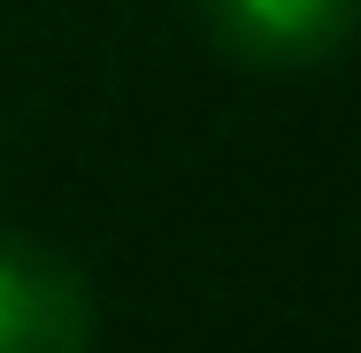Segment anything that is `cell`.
Wrapping results in <instances>:
<instances>
[{"label": "cell", "mask_w": 361, "mask_h": 353, "mask_svg": "<svg viewBox=\"0 0 361 353\" xmlns=\"http://www.w3.org/2000/svg\"><path fill=\"white\" fill-rule=\"evenodd\" d=\"M200 16L246 70H315L361 31V0H200Z\"/></svg>", "instance_id": "2"}, {"label": "cell", "mask_w": 361, "mask_h": 353, "mask_svg": "<svg viewBox=\"0 0 361 353\" xmlns=\"http://www.w3.org/2000/svg\"><path fill=\"white\" fill-rule=\"evenodd\" d=\"M0 353H92V284L39 238H0Z\"/></svg>", "instance_id": "1"}]
</instances>
